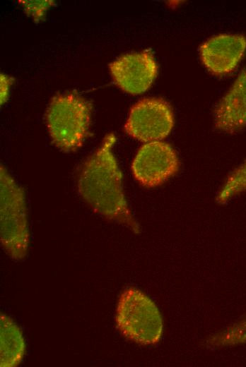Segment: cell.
<instances>
[{"label": "cell", "mask_w": 246, "mask_h": 367, "mask_svg": "<svg viewBox=\"0 0 246 367\" xmlns=\"http://www.w3.org/2000/svg\"><path fill=\"white\" fill-rule=\"evenodd\" d=\"M91 105L72 93L52 98L46 112V123L52 143L61 151L72 152L83 144L89 132Z\"/></svg>", "instance_id": "2"}, {"label": "cell", "mask_w": 246, "mask_h": 367, "mask_svg": "<svg viewBox=\"0 0 246 367\" xmlns=\"http://www.w3.org/2000/svg\"><path fill=\"white\" fill-rule=\"evenodd\" d=\"M115 323L128 340L141 345L158 343L163 335V323L156 303L140 289L129 287L119 296Z\"/></svg>", "instance_id": "4"}, {"label": "cell", "mask_w": 246, "mask_h": 367, "mask_svg": "<svg viewBox=\"0 0 246 367\" xmlns=\"http://www.w3.org/2000/svg\"><path fill=\"white\" fill-rule=\"evenodd\" d=\"M109 68L115 83L131 95L146 91L158 73L153 56L146 52L124 54L110 63Z\"/></svg>", "instance_id": "7"}, {"label": "cell", "mask_w": 246, "mask_h": 367, "mask_svg": "<svg viewBox=\"0 0 246 367\" xmlns=\"http://www.w3.org/2000/svg\"><path fill=\"white\" fill-rule=\"evenodd\" d=\"M26 13L31 15L35 20H40L45 14L47 9L51 6L53 1H23Z\"/></svg>", "instance_id": "12"}, {"label": "cell", "mask_w": 246, "mask_h": 367, "mask_svg": "<svg viewBox=\"0 0 246 367\" xmlns=\"http://www.w3.org/2000/svg\"><path fill=\"white\" fill-rule=\"evenodd\" d=\"M245 191L246 161L227 177L217 195L216 201L219 204H224L230 198Z\"/></svg>", "instance_id": "11"}, {"label": "cell", "mask_w": 246, "mask_h": 367, "mask_svg": "<svg viewBox=\"0 0 246 367\" xmlns=\"http://www.w3.org/2000/svg\"><path fill=\"white\" fill-rule=\"evenodd\" d=\"M245 50V36L223 34L206 40L200 47V56L209 71L216 76H223L237 67Z\"/></svg>", "instance_id": "8"}, {"label": "cell", "mask_w": 246, "mask_h": 367, "mask_svg": "<svg viewBox=\"0 0 246 367\" xmlns=\"http://www.w3.org/2000/svg\"><path fill=\"white\" fill-rule=\"evenodd\" d=\"M179 168L176 152L169 144L160 140L143 145L131 164L134 177L146 188L161 185L175 175Z\"/></svg>", "instance_id": "6"}, {"label": "cell", "mask_w": 246, "mask_h": 367, "mask_svg": "<svg viewBox=\"0 0 246 367\" xmlns=\"http://www.w3.org/2000/svg\"><path fill=\"white\" fill-rule=\"evenodd\" d=\"M25 352V339L20 328L8 315H0V366L15 367L22 361Z\"/></svg>", "instance_id": "10"}, {"label": "cell", "mask_w": 246, "mask_h": 367, "mask_svg": "<svg viewBox=\"0 0 246 367\" xmlns=\"http://www.w3.org/2000/svg\"><path fill=\"white\" fill-rule=\"evenodd\" d=\"M115 140L114 133L107 134L81 165L77 178L78 191L95 212L138 234L141 228L125 198L122 172L112 150Z\"/></svg>", "instance_id": "1"}, {"label": "cell", "mask_w": 246, "mask_h": 367, "mask_svg": "<svg viewBox=\"0 0 246 367\" xmlns=\"http://www.w3.org/2000/svg\"><path fill=\"white\" fill-rule=\"evenodd\" d=\"M174 126L170 105L161 98H144L130 109L125 132L141 142L160 140L169 135Z\"/></svg>", "instance_id": "5"}, {"label": "cell", "mask_w": 246, "mask_h": 367, "mask_svg": "<svg viewBox=\"0 0 246 367\" xmlns=\"http://www.w3.org/2000/svg\"><path fill=\"white\" fill-rule=\"evenodd\" d=\"M0 241L14 260L27 254L30 234L25 193L7 169L0 167Z\"/></svg>", "instance_id": "3"}, {"label": "cell", "mask_w": 246, "mask_h": 367, "mask_svg": "<svg viewBox=\"0 0 246 367\" xmlns=\"http://www.w3.org/2000/svg\"><path fill=\"white\" fill-rule=\"evenodd\" d=\"M214 125L220 131L233 133L246 126V70L217 104Z\"/></svg>", "instance_id": "9"}]
</instances>
